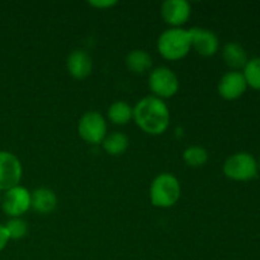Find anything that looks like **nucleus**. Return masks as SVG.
Listing matches in <instances>:
<instances>
[{
    "instance_id": "obj_3",
    "label": "nucleus",
    "mask_w": 260,
    "mask_h": 260,
    "mask_svg": "<svg viewBox=\"0 0 260 260\" xmlns=\"http://www.w3.org/2000/svg\"><path fill=\"white\" fill-rule=\"evenodd\" d=\"M182 194L180 183L170 173H161L152 180L150 187V200L155 207L169 208L179 201Z\"/></svg>"
},
{
    "instance_id": "obj_17",
    "label": "nucleus",
    "mask_w": 260,
    "mask_h": 260,
    "mask_svg": "<svg viewBox=\"0 0 260 260\" xmlns=\"http://www.w3.org/2000/svg\"><path fill=\"white\" fill-rule=\"evenodd\" d=\"M108 118L116 124H126L134 118V107L124 101H116L109 106Z\"/></svg>"
},
{
    "instance_id": "obj_18",
    "label": "nucleus",
    "mask_w": 260,
    "mask_h": 260,
    "mask_svg": "<svg viewBox=\"0 0 260 260\" xmlns=\"http://www.w3.org/2000/svg\"><path fill=\"white\" fill-rule=\"evenodd\" d=\"M183 159L187 162V165L193 168L202 167L207 162L208 160V152L205 147L198 146V145H193V146L187 147L183 152Z\"/></svg>"
},
{
    "instance_id": "obj_23",
    "label": "nucleus",
    "mask_w": 260,
    "mask_h": 260,
    "mask_svg": "<svg viewBox=\"0 0 260 260\" xmlns=\"http://www.w3.org/2000/svg\"><path fill=\"white\" fill-rule=\"evenodd\" d=\"M0 205H2V193H0Z\"/></svg>"
},
{
    "instance_id": "obj_4",
    "label": "nucleus",
    "mask_w": 260,
    "mask_h": 260,
    "mask_svg": "<svg viewBox=\"0 0 260 260\" xmlns=\"http://www.w3.org/2000/svg\"><path fill=\"white\" fill-rule=\"evenodd\" d=\"M222 170L223 174L230 179L246 182L258 177L259 165L253 155L245 151H239L225 160Z\"/></svg>"
},
{
    "instance_id": "obj_8",
    "label": "nucleus",
    "mask_w": 260,
    "mask_h": 260,
    "mask_svg": "<svg viewBox=\"0 0 260 260\" xmlns=\"http://www.w3.org/2000/svg\"><path fill=\"white\" fill-rule=\"evenodd\" d=\"M23 175L20 160L13 152L0 150V190L19 185Z\"/></svg>"
},
{
    "instance_id": "obj_14",
    "label": "nucleus",
    "mask_w": 260,
    "mask_h": 260,
    "mask_svg": "<svg viewBox=\"0 0 260 260\" xmlns=\"http://www.w3.org/2000/svg\"><path fill=\"white\" fill-rule=\"evenodd\" d=\"M222 57L226 65L235 71L244 69V66L246 65L249 60L245 48L236 41H230L223 46Z\"/></svg>"
},
{
    "instance_id": "obj_6",
    "label": "nucleus",
    "mask_w": 260,
    "mask_h": 260,
    "mask_svg": "<svg viewBox=\"0 0 260 260\" xmlns=\"http://www.w3.org/2000/svg\"><path fill=\"white\" fill-rule=\"evenodd\" d=\"M78 131L88 144H101L107 136L106 118L96 111L85 112L79 119Z\"/></svg>"
},
{
    "instance_id": "obj_5",
    "label": "nucleus",
    "mask_w": 260,
    "mask_h": 260,
    "mask_svg": "<svg viewBox=\"0 0 260 260\" xmlns=\"http://www.w3.org/2000/svg\"><path fill=\"white\" fill-rule=\"evenodd\" d=\"M149 86L152 95L160 99L170 98L179 90V79L172 69L168 66H159L150 74Z\"/></svg>"
},
{
    "instance_id": "obj_7",
    "label": "nucleus",
    "mask_w": 260,
    "mask_h": 260,
    "mask_svg": "<svg viewBox=\"0 0 260 260\" xmlns=\"http://www.w3.org/2000/svg\"><path fill=\"white\" fill-rule=\"evenodd\" d=\"M2 207L10 218L22 217L30 208V192L22 185L5 190L4 196H2Z\"/></svg>"
},
{
    "instance_id": "obj_11",
    "label": "nucleus",
    "mask_w": 260,
    "mask_h": 260,
    "mask_svg": "<svg viewBox=\"0 0 260 260\" xmlns=\"http://www.w3.org/2000/svg\"><path fill=\"white\" fill-rule=\"evenodd\" d=\"M190 4L187 0H165L161 4V17L168 24L180 27L190 17Z\"/></svg>"
},
{
    "instance_id": "obj_22",
    "label": "nucleus",
    "mask_w": 260,
    "mask_h": 260,
    "mask_svg": "<svg viewBox=\"0 0 260 260\" xmlns=\"http://www.w3.org/2000/svg\"><path fill=\"white\" fill-rule=\"evenodd\" d=\"M9 235H8L7 233V229H5V226L3 225V223H0V253H2L3 250L5 249V246H7L8 241H9Z\"/></svg>"
},
{
    "instance_id": "obj_12",
    "label": "nucleus",
    "mask_w": 260,
    "mask_h": 260,
    "mask_svg": "<svg viewBox=\"0 0 260 260\" xmlns=\"http://www.w3.org/2000/svg\"><path fill=\"white\" fill-rule=\"evenodd\" d=\"M66 68L70 75L75 79L88 78L93 70V60L84 50H74L66 58Z\"/></svg>"
},
{
    "instance_id": "obj_1",
    "label": "nucleus",
    "mask_w": 260,
    "mask_h": 260,
    "mask_svg": "<svg viewBox=\"0 0 260 260\" xmlns=\"http://www.w3.org/2000/svg\"><path fill=\"white\" fill-rule=\"evenodd\" d=\"M134 119L137 126L149 135H161L170 123V111L164 99L147 95L134 107Z\"/></svg>"
},
{
    "instance_id": "obj_2",
    "label": "nucleus",
    "mask_w": 260,
    "mask_h": 260,
    "mask_svg": "<svg viewBox=\"0 0 260 260\" xmlns=\"http://www.w3.org/2000/svg\"><path fill=\"white\" fill-rule=\"evenodd\" d=\"M190 48L189 32L182 27L168 28L157 38V50L167 60H180L189 53Z\"/></svg>"
},
{
    "instance_id": "obj_24",
    "label": "nucleus",
    "mask_w": 260,
    "mask_h": 260,
    "mask_svg": "<svg viewBox=\"0 0 260 260\" xmlns=\"http://www.w3.org/2000/svg\"><path fill=\"white\" fill-rule=\"evenodd\" d=\"M258 165L260 167V157H259V161H258Z\"/></svg>"
},
{
    "instance_id": "obj_15",
    "label": "nucleus",
    "mask_w": 260,
    "mask_h": 260,
    "mask_svg": "<svg viewBox=\"0 0 260 260\" xmlns=\"http://www.w3.org/2000/svg\"><path fill=\"white\" fill-rule=\"evenodd\" d=\"M126 65L135 74H144L152 66V58L145 50H132L126 56Z\"/></svg>"
},
{
    "instance_id": "obj_20",
    "label": "nucleus",
    "mask_w": 260,
    "mask_h": 260,
    "mask_svg": "<svg viewBox=\"0 0 260 260\" xmlns=\"http://www.w3.org/2000/svg\"><path fill=\"white\" fill-rule=\"evenodd\" d=\"M5 229L12 240H20L28 233V225L22 217H13L5 223Z\"/></svg>"
},
{
    "instance_id": "obj_13",
    "label": "nucleus",
    "mask_w": 260,
    "mask_h": 260,
    "mask_svg": "<svg viewBox=\"0 0 260 260\" xmlns=\"http://www.w3.org/2000/svg\"><path fill=\"white\" fill-rule=\"evenodd\" d=\"M57 206V196L47 187H40L30 193V207L41 215H48Z\"/></svg>"
},
{
    "instance_id": "obj_16",
    "label": "nucleus",
    "mask_w": 260,
    "mask_h": 260,
    "mask_svg": "<svg viewBox=\"0 0 260 260\" xmlns=\"http://www.w3.org/2000/svg\"><path fill=\"white\" fill-rule=\"evenodd\" d=\"M102 145H103V149L106 150L107 154L118 156L128 149L129 141L128 137L122 132H112L104 137Z\"/></svg>"
},
{
    "instance_id": "obj_19",
    "label": "nucleus",
    "mask_w": 260,
    "mask_h": 260,
    "mask_svg": "<svg viewBox=\"0 0 260 260\" xmlns=\"http://www.w3.org/2000/svg\"><path fill=\"white\" fill-rule=\"evenodd\" d=\"M243 75L248 86L260 90V57L249 58L243 69Z\"/></svg>"
},
{
    "instance_id": "obj_9",
    "label": "nucleus",
    "mask_w": 260,
    "mask_h": 260,
    "mask_svg": "<svg viewBox=\"0 0 260 260\" xmlns=\"http://www.w3.org/2000/svg\"><path fill=\"white\" fill-rule=\"evenodd\" d=\"M190 35V42L192 47L197 51L200 55L213 56L220 47V40L213 30L202 27H193L188 29Z\"/></svg>"
},
{
    "instance_id": "obj_10",
    "label": "nucleus",
    "mask_w": 260,
    "mask_h": 260,
    "mask_svg": "<svg viewBox=\"0 0 260 260\" xmlns=\"http://www.w3.org/2000/svg\"><path fill=\"white\" fill-rule=\"evenodd\" d=\"M246 88H248V84H246L243 73L235 70L223 74L217 85L218 94L228 101L240 98L246 91Z\"/></svg>"
},
{
    "instance_id": "obj_21",
    "label": "nucleus",
    "mask_w": 260,
    "mask_h": 260,
    "mask_svg": "<svg viewBox=\"0 0 260 260\" xmlns=\"http://www.w3.org/2000/svg\"><path fill=\"white\" fill-rule=\"evenodd\" d=\"M89 5L91 7L99 8V9H106V8H111L117 4L116 0H89Z\"/></svg>"
}]
</instances>
